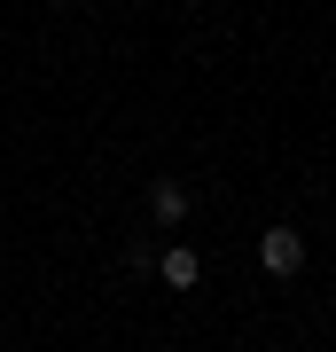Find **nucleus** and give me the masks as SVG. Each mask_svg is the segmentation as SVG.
I'll return each instance as SVG.
<instances>
[{
  "mask_svg": "<svg viewBox=\"0 0 336 352\" xmlns=\"http://www.w3.org/2000/svg\"><path fill=\"white\" fill-rule=\"evenodd\" d=\"M149 219L157 227H180L188 219V188H180V180H149Z\"/></svg>",
  "mask_w": 336,
  "mask_h": 352,
  "instance_id": "3",
  "label": "nucleus"
},
{
  "mask_svg": "<svg viewBox=\"0 0 336 352\" xmlns=\"http://www.w3.org/2000/svg\"><path fill=\"white\" fill-rule=\"evenodd\" d=\"M157 274H164V289H196V274H203V258L188 251V243H172V251H157Z\"/></svg>",
  "mask_w": 336,
  "mask_h": 352,
  "instance_id": "2",
  "label": "nucleus"
},
{
  "mask_svg": "<svg viewBox=\"0 0 336 352\" xmlns=\"http://www.w3.org/2000/svg\"><path fill=\"white\" fill-rule=\"evenodd\" d=\"M258 266H266L274 282H289V274L305 266V235H298V227H266V235H258Z\"/></svg>",
  "mask_w": 336,
  "mask_h": 352,
  "instance_id": "1",
  "label": "nucleus"
}]
</instances>
